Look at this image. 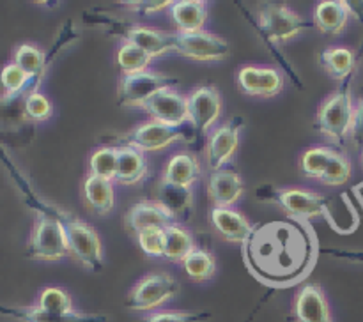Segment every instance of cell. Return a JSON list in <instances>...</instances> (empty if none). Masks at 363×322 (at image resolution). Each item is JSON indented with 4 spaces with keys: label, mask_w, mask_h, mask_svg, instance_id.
Listing matches in <instances>:
<instances>
[{
    "label": "cell",
    "mask_w": 363,
    "mask_h": 322,
    "mask_svg": "<svg viewBox=\"0 0 363 322\" xmlns=\"http://www.w3.org/2000/svg\"><path fill=\"white\" fill-rule=\"evenodd\" d=\"M241 253L257 282L272 290L289 289L312 272L319 257V241L311 223L273 219L254 225Z\"/></svg>",
    "instance_id": "1"
},
{
    "label": "cell",
    "mask_w": 363,
    "mask_h": 322,
    "mask_svg": "<svg viewBox=\"0 0 363 322\" xmlns=\"http://www.w3.org/2000/svg\"><path fill=\"white\" fill-rule=\"evenodd\" d=\"M353 76L344 80L337 91L326 96L315 113V130L328 140L342 145L350 138L354 117V103L351 94Z\"/></svg>",
    "instance_id": "2"
},
{
    "label": "cell",
    "mask_w": 363,
    "mask_h": 322,
    "mask_svg": "<svg viewBox=\"0 0 363 322\" xmlns=\"http://www.w3.org/2000/svg\"><path fill=\"white\" fill-rule=\"evenodd\" d=\"M255 28L261 38L272 46L273 52L286 42L293 41L303 30L312 27L311 21L301 18L287 4H268L255 13Z\"/></svg>",
    "instance_id": "3"
},
{
    "label": "cell",
    "mask_w": 363,
    "mask_h": 322,
    "mask_svg": "<svg viewBox=\"0 0 363 322\" xmlns=\"http://www.w3.org/2000/svg\"><path fill=\"white\" fill-rule=\"evenodd\" d=\"M181 285L170 272L152 271L135 282L128 290L124 306L137 314H151L162 310L163 304L170 303L179 294Z\"/></svg>",
    "instance_id": "4"
},
{
    "label": "cell",
    "mask_w": 363,
    "mask_h": 322,
    "mask_svg": "<svg viewBox=\"0 0 363 322\" xmlns=\"http://www.w3.org/2000/svg\"><path fill=\"white\" fill-rule=\"evenodd\" d=\"M27 257L43 262H57L69 257L66 229L57 212H39L28 237Z\"/></svg>",
    "instance_id": "5"
},
{
    "label": "cell",
    "mask_w": 363,
    "mask_h": 322,
    "mask_svg": "<svg viewBox=\"0 0 363 322\" xmlns=\"http://www.w3.org/2000/svg\"><path fill=\"white\" fill-rule=\"evenodd\" d=\"M62 219L64 229L67 236V246H69V257L84 264L91 271H101L103 269V246L99 234L89 223L74 218V216L59 212Z\"/></svg>",
    "instance_id": "6"
},
{
    "label": "cell",
    "mask_w": 363,
    "mask_h": 322,
    "mask_svg": "<svg viewBox=\"0 0 363 322\" xmlns=\"http://www.w3.org/2000/svg\"><path fill=\"white\" fill-rule=\"evenodd\" d=\"M176 85V78L151 69L137 74H121L117 84L119 105L124 108H144L145 103L155 98L158 92Z\"/></svg>",
    "instance_id": "7"
},
{
    "label": "cell",
    "mask_w": 363,
    "mask_h": 322,
    "mask_svg": "<svg viewBox=\"0 0 363 322\" xmlns=\"http://www.w3.org/2000/svg\"><path fill=\"white\" fill-rule=\"evenodd\" d=\"M277 204L284 211L286 218L307 222L314 218H326L330 222L332 216V200L328 197L307 188H286L275 193Z\"/></svg>",
    "instance_id": "8"
},
{
    "label": "cell",
    "mask_w": 363,
    "mask_h": 322,
    "mask_svg": "<svg viewBox=\"0 0 363 322\" xmlns=\"http://www.w3.org/2000/svg\"><path fill=\"white\" fill-rule=\"evenodd\" d=\"M174 52L197 62H222L229 57L230 46L225 38L208 30L176 32Z\"/></svg>",
    "instance_id": "9"
},
{
    "label": "cell",
    "mask_w": 363,
    "mask_h": 322,
    "mask_svg": "<svg viewBox=\"0 0 363 322\" xmlns=\"http://www.w3.org/2000/svg\"><path fill=\"white\" fill-rule=\"evenodd\" d=\"M188 122L197 133H209L222 119L223 96L215 85H199L186 92Z\"/></svg>",
    "instance_id": "10"
},
{
    "label": "cell",
    "mask_w": 363,
    "mask_h": 322,
    "mask_svg": "<svg viewBox=\"0 0 363 322\" xmlns=\"http://www.w3.org/2000/svg\"><path fill=\"white\" fill-rule=\"evenodd\" d=\"M243 127V119L234 117L209 131L208 145H206V161L209 172H218L225 168L240 147V134Z\"/></svg>",
    "instance_id": "11"
},
{
    "label": "cell",
    "mask_w": 363,
    "mask_h": 322,
    "mask_svg": "<svg viewBox=\"0 0 363 322\" xmlns=\"http://www.w3.org/2000/svg\"><path fill=\"white\" fill-rule=\"evenodd\" d=\"M121 144L133 147L140 152H160L170 145L184 140V131L177 127H169L156 120H145L138 124L126 134L119 137Z\"/></svg>",
    "instance_id": "12"
},
{
    "label": "cell",
    "mask_w": 363,
    "mask_h": 322,
    "mask_svg": "<svg viewBox=\"0 0 363 322\" xmlns=\"http://www.w3.org/2000/svg\"><path fill=\"white\" fill-rule=\"evenodd\" d=\"M108 30L112 34L121 35L123 41L137 45L138 48L147 52L152 59L174 52L176 32L160 30V28L145 27V25L124 23V21H116V27H108Z\"/></svg>",
    "instance_id": "13"
},
{
    "label": "cell",
    "mask_w": 363,
    "mask_h": 322,
    "mask_svg": "<svg viewBox=\"0 0 363 322\" xmlns=\"http://www.w3.org/2000/svg\"><path fill=\"white\" fill-rule=\"evenodd\" d=\"M142 110L151 117V120L165 124L169 127L181 130L188 122L186 94L176 91L174 87L158 92L155 98L145 103Z\"/></svg>",
    "instance_id": "14"
},
{
    "label": "cell",
    "mask_w": 363,
    "mask_h": 322,
    "mask_svg": "<svg viewBox=\"0 0 363 322\" xmlns=\"http://www.w3.org/2000/svg\"><path fill=\"white\" fill-rule=\"evenodd\" d=\"M236 81L245 94L254 98H273L284 88V74L279 69L254 66V64L240 67L236 73Z\"/></svg>",
    "instance_id": "15"
},
{
    "label": "cell",
    "mask_w": 363,
    "mask_h": 322,
    "mask_svg": "<svg viewBox=\"0 0 363 322\" xmlns=\"http://www.w3.org/2000/svg\"><path fill=\"white\" fill-rule=\"evenodd\" d=\"M294 322H333L328 297L318 283H305L293 299Z\"/></svg>",
    "instance_id": "16"
},
{
    "label": "cell",
    "mask_w": 363,
    "mask_h": 322,
    "mask_svg": "<svg viewBox=\"0 0 363 322\" xmlns=\"http://www.w3.org/2000/svg\"><path fill=\"white\" fill-rule=\"evenodd\" d=\"M176 214L160 200H140L130 205L124 214V226L128 232L137 234L144 229H167L170 223H176Z\"/></svg>",
    "instance_id": "17"
},
{
    "label": "cell",
    "mask_w": 363,
    "mask_h": 322,
    "mask_svg": "<svg viewBox=\"0 0 363 322\" xmlns=\"http://www.w3.org/2000/svg\"><path fill=\"white\" fill-rule=\"evenodd\" d=\"M209 225L225 243L243 246L250 237L254 225L241 211L234 207H211L209 209Z\"/></svg>",
    "instance_id": "18"
},
{
    "label": "cell",
    "mask_w": 363,
    "mask_h": 322,
    "mask_svg": "<svg viewBox=\"0 0 363 322\" xmlns=\"http://www.w3.org/2000/svg\"><path fill=\"white\" fill-rule=\"evenodd\" d=\"M201 161H199L197 156L190 151H181L167 159L160 183L183 188V190H191V186L201 179Z\"/></svg>",
    "instance_id": "19"
},
{
    "label": "cell",
    "mask_w": 363,
    "mask_h": 322,
    "mask_svg": "<svg viewBox=\"0 0 363 322\" xmlns=\"http://www.w3.org/2000/svg\"><path fill=\"white\" fill-rule=\"evenodd\" d=\"M245 191L243 179L229 168L211 172L208 179V197L213 207H233Z\"/></svg>",
    "instance_id": "20"
},
{
    "label": "cell",
    "mask_w": 363,
    "mask_h": 322,
    "mask_svg": "<svg viewBox=\"0 0 363 322\" xmlns=\"http://www.w3.org/2000/svg\"><path fill=\"white\" fill-rule=\"evenodd\" d=\"M351 18L350 4L346 0H325L314 7L312 25L326 35L342 34Z\"/></svg>",
    "instance_id": "21"
},
{
    "label": "cell",
    "mask_w": 363,
    "mask_h": 322,
    "mask_svg": "<svg viewBox=\"0 0 363 322\" xmlns=\"http://www.w3.org/2000/svg\"><path fill=\"white\" fill-rule=\"evenodd\" d=\"M209 4L206 0H177L169 7V18L177 28L176 32L204 30L209 16Z\"/></svg>",
    "instance_id": "22"
},
{
    "label": "cell",
    "mask_w": 363,
    "mask_h": 322,
    "mask_svg": "<svg viewBox=\"0 0 363 322\" xmlns=\"http://www.w3.org/2000/svg\"><path fill=\"white\" fill-rule=\"evenodd\" d=\"M149 163L144 152L137 151L128 145H119L117 147V170H116V183L123 186H133V184L142 183L147 177Z\"/></svg>",
    "instance_id": "23"
},
{
    "label": "cell",
    "mask_w": 363,
    "mask_h": 322,
    "mask_svg": "<svg viewBox=\"0 0 363 322\" xmlns=\"http://www.w3.org/2000/svg\"><path fill=\"white\" fill-rule=\"evenodd\" d=\"M0 315H6V317L16 318L21 322H108L105 315L82 314L77 310L69 315H62V317L50 315L35 304H32V306H0Z\"/></svg>",
    "instance_id": "24"
},
{
    "label": "cell",
    "mask_w": 363,
    "mask_h": 322,
    "mask_svg": "<svg viewBox=\"0 0 363 322\" xmlns=\"http://www.w3.org/2000/svg\"><path fill=\"white\" fill-rule=\"evenodd\" d=\"M82 198L91 211L96 214H108L116 204V191H113V180L101 179L87 173L82 184Z\"/></svg>",
    "instance_id": "25"
},
{
    "label": "cell",
    "mask_w": 363,
    "mask_h": 322,
    "mask_svg": "<svg viewBox=\"0 0 363 322\" xmlns=\"http://www.w3.org/2000/svg\"><path fill=\"white\" fill-rule=\"evenodd\" d=\"M319 64L330 78L344 81L353 76L357 55L347 46H328L319 53Z\"/></svg>",
    "instance_id": "26"
},
{
    "label": "cell",
    "mask_w": 363,
    "mask_h": 322,
    "mask_svg": "<svg viewBox=\"0 0 363 322\" xmlns=\"http://www.w3.org/2000/svg\"><path fill=\"white\" fill-rule=\"evenodd\" d=\"M195 248V237L190 229L183 225V223L176 222L170 223L165 229V253L163 257L167 260L174 262H183L184 257L190 253Z\"/></svg>",
    "instance_id": "27"
},
{
    "label": "cell",
    "mask_w": 363,
    "mask_h": 322,
    "mask_svg": "<svg viewBox=\"0 0 363 322\" xmlns=\"http://www.w3.org/2000/svg\"><path fill=\"white\" fill-rule=\"evenodd\" d=\"M183 271L191 282L204 283L211 280L216 272V258L209 250L201 246H195L190 253L181 262Z\"/></svg>",
    "instance_id": "28"
},
{
    "label": "cell",
    "mask_w": 363,
    "mask_h": 322,
    "mask_svg": "<svg viewBox=\"0 0 363 322\" xmlns=\"http://www.w3.org/2000/svg\"><path fill=\"white\" fill-rule=\"evenodd\" d=\"M13 62L20 69H23L35 81V85L41 81L46 69V55L38 46L30 45V42H23V45L16 46L13 53Z\"/></svg>",
    "instance_id": "29"
},
{
    "label": "cell",
    "mask_w": 363,
    "mask_h": 322,
    "mask_svg": "<svg viewBox=\"0 0 363 322\" xmlns=\"http://www.w3.org/2000/svg\"><path fill=\"white\" fill-rule=\"evenodd\" d=\"M333 151L335 149L326 147V145H315V147L301 152L300 163H298L301 176L307 177V179H321V176L328 168L330 161H332Z\"/></svg>",
    "instance_id": "30"
},
{
    "label": "cell",
    "mask_w": 363,
    "mask_h": 322,
    "mask_svg": "<svg viewBox=\"0 0 363 322\" xmlns=\"http://www.w3.org/2000/svg\"><path fill=\"white\" fill-rule=\"evenodd\" d=\"M35 306L41 308L43 311L50 315H69L73 314V299H71L69 292L62 287H45V289L39 292L38 301H35Z\"/></svg>",
    "instance_id": "31"
},
{
    "label": "cell",
    "mask_w": 363,
    "mask_h": 322,
    "mask_svg": "<svg viewBox=\"0 0 363 322\" xmlns=\"http://www.w3.org/2000/svg\"><path fill=\"white\" fill-rule=\"evenodd\" d=\"M116 60L119 64L123 74H137L149 69V64H151L152 57L142 48H138L137 45L123 41L119 45V48H117Z\"/></svg>",
    "instance_id": "32"
},
{
    "label": "cell",
    "mask_w": 363,
    "mask_h": 322,
    "mask_svg": "<svg viewBox=\"0 0 363 322\" xmlns=\"http://www.w3.org/2000/svg\"><path fill=\"white\" fill-rule=\"evenodd\" d=\"M351 172H353V165H351L347 152L342 151V149H335L332 161H330L328 168L325 170L319 183L325 184V186H342L350 180Z\"/></svg>",
    "instance_id": "33"
},
{
    "label": "cell",
    "mask_w": 363,
    "mask_h": 322,
    "mask_svg": "<svg viewBox=\"0 0 363 322\" xmlns=\"http://www.w3.org/2000/svg\"><path fill=\"white\" fill-rule=\"evenodd\" d=\"M117 170V147L105 145V147L96 149L89 158V173L101 179L113 180Z\"/></svg>",
    "instance_id": "34"
},
{
    "label": "cell",
    "mask_w": 363,
    "mask_h": 322,
    "mask_svg": "<svg viewBox=\"0 0 363 322\" xmlns=\"http://www.w3.org/2000/svg\"><path fill=\"white\" fill-rule=\"evenodd\" d=\"M0 84L4 88V98L13 99L27 92V88L34 84V80L23 69H20L16 64L11 62L6 64L4 69L0 71Z\"/></svg>",
    "instance_id": "35"
},
{
    "label": "cell",
    "mask_w": 363,
    "mask_h": 322,
    "mask_svg": "<svg viewBox=\"0 0 363 322\" xmlns=\"http://www.w3.org/2000/svg\"><path fill=\"white\" fill-rule=\"evenodd\" d=\"M211 318L209 311H191V310H156L145 314L140 322H208Z\"/></svg>",
    "instance_id": "36"
},
{
    "label": "cell",
    "mask_w": 363,
    "mask_h": 322,
    "mask_svg": "<svg viewBox=\"0 0 363 322\" xmlns=\"http://www.w3.org/2000/svg\"><path fill=\"white\" fill-rule=\"evenodd\" d=\"M160 198L156 200L163 202L170 211L177 216L186 212V209L191 207V191L190 190H183V188H176V186H169V184L160 183Z\"/></svg>",
    "instance_id": "37"
},
{
    "label": "cell",
    "mask_w": 363,
    "mask_h": 322,
    "mask_svg": "<svg viewBox=\"0 0 363 322\" xmlns=\"http://www.w3.org/2000/svg\"><path fill=\"white\" fill-rule=\"evenodd\" d=\"M23 112H25V117H28L30 120L41 122V120H46L52 117L53 105L52 101L43 94V92L30 91L27 96H25Z\"/></svg>",
    "instance_id": "38"
},
{
    "label": "cell",
    "mask_w": 363,
    "mask_h": 322,
    "mask_svg": "<svg viewBox=\"0 0 363 322\" xmlns=\"http://www.w3.org/2000/svg\"><path fill=\"white\" fill-rule=\"evenodd\" d=\"M140 250L149 257H163L165 253V229L152 226L135 234Z\"/></svg>",
    "instance_id": "39"
},
{
    "label": "cell",
    "mask_w": 363,
    "mask_h": 322,
    "mask_svg": "<svg viewBox=\"0 0 363 322\" xmlns=\"http://www.w3.org/2000/svg\"><path fill=\"white\" fill-rule=\"evenodd\" d=\"M128 13H135V14H155L160 13L163 9H169L170 7V0H163V2H155V0H124V2H119Z\"/></svg>",
    "instance_id": "40"
},
{
    "label": "cell",
    "mask_w": 363,
    "mask_h": 322,
    "mask_svg": "<svg viewBox=\"0 0 363 322\" xmlns=\"http://www.w3.org/2000/svg\"><path fill=\"white\" fill-rule=\"evenodd\" d=\"M350 138L363 149V98L354 105V117Z\"/></svg>",
    "instance_id": "41"
},
{
    "label": "cell",
    "mask_w": 363,
    "mask_h": 322,
    "mask_svg": "<svg viewBox=\"0 0 363 322\" xmlns=\"http://www.w3.org/2000/svg\"><path fill=\"white\" fill-rule=\"evenodd\" d=\"M347 4H350L351 14L363 23V2H347Z\"/></svg>",
    "instance_id": "42"
},
{
    "label": "cell",
    "mask_w": 363,
    "mask_h": 322,
    "mask_svg": "<svg viewBox=\"0 0 363 322\" xmlns=\"http://www.w3.org/2000/svg\"><path fill=\"white\" fill-rule=\"evenodd\" d=\"M353 193H354V197L358 198V202L363 205V183L357 184V186L353 188Z\"/></svg>",
    "instance_id": "43"
},
{
    "label": "cell",
    "mask_w": 363,
    "mask_h": 322,
    "mask_svg": "<svg viewBox=\"0 0 363 322\" xmlns=\"http://www.w3.org/2000/svg\"><path fill=\"white\" fill-rule=\"evenodd\" d=\"M360 158H362V166H363V149H362V156H360Z\"/></svg>",
    "instance_id": "44"
},
{
    "label": "cell",
    "mask_w": 363,
    "mask_h": 322,
    "mask_svg": "<svg viewBox=\"0 0 363 322\" xmlns=\"http://www.w3.org/2000/svg\"><path fill=\"white\" fill-rule=\"evenodd\" d=\"M254 317H255V315H254ZM254 317H252V318H254ZM252 318H250V321H252Z\"/></svg>",
    "instance_id": "45"
}]
</instances>
